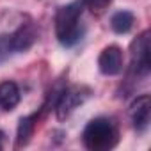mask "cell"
Returning a JSON list of instances; mask_svg holds the SVG:
<instances>
[{
  "instance_id": "cell-1",
  "label": "cell",
  "mask_w": 151,
  "mask_h": 151,
  "mask_svg": "<svg viewBox=\"0 0 151 151\" xmlns=\"http://www.w3.org/2000/svg\"><path fill=\"white\" fill-rule=\"evenodd\" d=\"M82 2H71L59 7L55 14V36L59 43L66 48L80 43L86 34V25L82 23Z\"/></svg>"
},
{
  "instance_id": "cell-2",
  "label": "cell",
  "mask_w": 151,
  "mask_h": 151,
  "mask_svg": "<svg viewBox=\"0 0 151 151\" xmlns=\"http://www.w3.org/2000/svg\"><path fill=\"white\" fill-rule=\"evenodd\" d=\"M82 140L91 151H109L119 140L117 124L110 117H94L84 128Z\"/></svg>"
},
{
  "instance_id": "cell-3",
  "label": "cell",
  "mask_w": 151,
  "mask_h": 151,
  "mask_svg": "<svg viewBox=\"0 0 151 151\" xmlns=\"http://www.w3.org/2000/svg\"><path fill=\"white\" fill-rule=\"evenodd\" d=\"M130 73L135 78H146L151 69V57H149V30L139 34L130 46Z\"/></svg>"
},
{
  "instance_id": "cell-4",
  "label": "cell",
  "mask_w": 151,
  "mask_h": 151,
  "mask_svg": "<svg viewBox=\"0 0 151 151\" xmlns=\"http://www.w3.org/2000/svg\"><path fill=\"white\" fill-rule=\"evenodd\" d=\"M89 96V89L86 87H71V89H64L55 101V110H57V117L59 119H66L78 105H82Z\"/></svg>"
},
{
  "instance_id": "cell-5",
  "label": "cell",
  "mask_w": 151,
  "mask_h": 151,
  "mask_svg": "<svg viewBox=\"0 0 151 151\" xmlns=\"http://www.w3.org/2000/svg\"><path fill=\"white\" fill-rule=\"evenodd\" d=\"M98 69L107 77H116L123 71V52L119 46H105L98 57Z\"/></svg>"
},
{
  "instance_id": "cell-6",
  "label": "cell",
  "mask_w": 151,
  "mask_h": 151,
  "mask_svg": "<svg viewBox=\"0 0 151 151\" xmlns=\"http://www.w3.org/2000/svg\"><path fill=\"white\" fill-rule=\"evenodd\" d=\"M7 39H9V46L13 53L27 52L37 41V30L34 25H22L14 32L7 34Z\"/></svg>"
},
{
  "instance_id": "cell-7",
  "label": "cell",
  "mask_w": 151,
  "mask_h": 151,
  "mask_svg": "<svg viewBox=\"0 0 151 151\" xmlns=\"http://www.w3.org/2000/svg\"><path fill=\"white\" fill-rule=\"evenodd\" d=\"M149 112H151V101L147 94L137 96L130 105V119L137 132H144L149 124Z\"/></svg>"
},
{
  "instance_id": "cell-8",
  "label": "cell",
  "mask_w": 151,
  "mask_h": 151,
  "mask_svg": "<svg viewBox=\"0 0 151 151\" xmlns=\"http://www.w3.org/2000/svg\"><path fill=\"white\" fill-rule=\"evenodd\" d=\"M22 100V93H20V87L14 84V82H2L0 84V110H13Z\"/></svg>"
},
{
  "instance_id": "cell-9",
  "label": "cell",
  "mask_w": 151,
  "mask_h": 151,
  "mask_svg": "<svg viewBox=\"0 0 151 151\" xmlns=\"http://www.w3.org/2000/svg\"><path fill=\"white\" fill-rule=\"evenodd\" d=\"M135 23V16L130 11H117L112 20H110V27L116 34H126Z\"/></svg>"
},
{
  "instance_id": "cell-10",
  "label": "cell",
  "mask_w": 151,
  "mask_h": 151,
  "mask_svg": "<svg viewBox=\"0 0 151 151\" xmlns=\"http://www.w3.org/2000/svg\"><path fill=\"white\" fill-rule=\"evenodd\" d=\"M36 116H29V117H22L20 119V124H18V139H16V146L22 147V146H27L30 137H32V132H34V126H36Z\"/></svg>"
},
{
  "instance_id": "cell-11",
  "label": "cell",
  "mask_w": 151,
  "mask_h": 151,
  "mask_svg": "<svg viewBox=\"0 0 151 151\" xmlns=\"http://www.w3.org/2000/svg\"><path fill=\"white\" fill-rule=\"evenodd\" d=\"M82 6L91 9L93 13H103L110 4H112V0H80Z\"/></svg>"
},
{
  "instance_id": "cell-12",
  "label": "cell",
  "mask_w": 151,
  "mask_h": 151,
  "mask_svg": "<svg viewBox=\"0 0 151 151\" xmlns=\"http://www.w3.org/2000/svg\"><path fill=\"white\" fill-rule=\"evenodd\" d=\"M2 139H4V133L0 132V149H2Z\"/></svg>"
}]
</instances>
